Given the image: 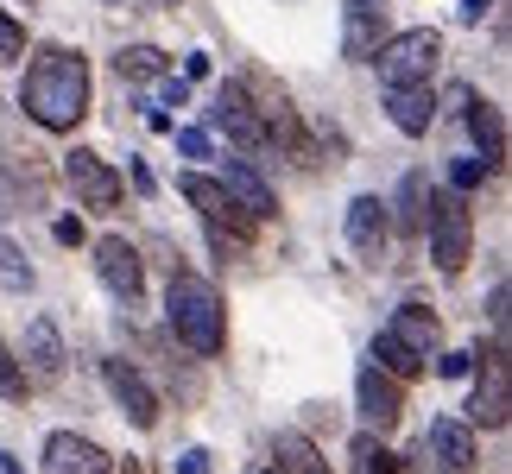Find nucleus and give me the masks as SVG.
<instances>
[{
    "instance_id": "26",
    "label": "nucleus",
    "mask_w": 512,
    "mask_h": 474,
    "mask_svg": "<svg viewBox=\"0 0 512 474\" xmlns=\"http://www.w3.org/2000/svg\"><path fill=\"white\" fill-rule=\"evenodd\" d=\"M26 392H32V380H26V367H19V354L7 348V342H0V399H26Z\"/></svg>"
},
{
    "instance_id": "13",
    "label": "nucleus",
    "mask_w": 512,
    "mask_h": 474,
    "mask_svg": "<svg viewBox=\"0 0 512 474\" xmlns=\"http://www.w3.org/2000/svg\"><path fill=\"white\" fill-rule=\"evenodd\" d=\"M354 405H361L367 430H392L405 418V380H392L386 367H361V380H354Z\"/></svg>"
},
{
    "instance_id": "21",
    "label": "nucleus",
    "mask_w": 512,
    "mask_h": 474,
    "mask_svg": "<svg viewBox=\"0 0 512 474\" xmlns=\"http://www.w3.org/2000/svg\"><path fill=\"white\" fill-rule=\"evenodd\" d=\"M272 474H329V462L317 456V443H310V437L291 430V437L272 443Z\"/></svg>"
},
{
    "instance_id": "29",
    "label": "nucleus",
    "mask_w": 512,
    "mask_h": 474,
    "mask_svg": "<svg viewBox=\"0 0 512 474\" xmlns=\"http://www.w3.org/2000/svg\"><path fill=\"white\" fill-rule=\"evenodd\" d=\"M177 152H184V158H209V133L203 127H184V133H177Z\"/></svg>"
},
{
    "instance_id": "14",
    "label": "nucleus",
    "mask_w": 512,
    "mask_h": 474,
    "mask_svg": "<svg viewBox=\"0 0 512 474\" xmlns=\"http://www.w3.org/2000/svg\"><path fill=\"white\" fill-rule=\"evenodd\" d=\"M386 13H392V0H348L342 7V51L354 57V64H367V57L380 51Z\"/></svg>"
},
{
    "instance_id": "33",
    "label": "nucleus",
    "mask_w": 512,
    "mask_h": 474,
    "mask_svg": "<svg viewBox=\"0 0 512 474\" xmlns=\"http://www.w3.org/2000/svg\"><path fill=\"white\" fill-rule=\"evenodd\" d=\"M437 367H443V380H462V373H468V367H475V354H443V361H437Z\"/></svg>"
},
{
    "instance_id": "6",
    "label": "nucleus",
    "mask_w": 512,
    "mask_h": 474,
    "mask_svg": "<svg viewBox=\"0 0 512 474\" xmlns=\"http://www.w3.org/2000/svg\"><path fill=\"white\" fill-rule=\"evenodd\" d=\"M177 190H184V203L203 215V228H209V234H228V241H241V247L253 241V228H260V222H253L247 209H234V203H228V190L215 184V177L184 171V177H177Z\"/></svg>"
},
{
    "instance_id": "20",
    "label": "nucleus",
    "mask_w": 512,
    "mask_h": 474,
    "mask_svg": "<svg viewBox=\"0 0 512 474\" xmlns=\"http://www.w3.org/2000/svg\"><path fill=\"white\" fill-rule=\"evenodd\" d=\"M462 108H468V133H475V146H481V165L500 171L506 165V114L494 102H481V95H462Z\"/></svg>"
},
{
    "instance_id": "36",
    "label": "nucleus",
    "mask_w": 512,
    "mask_h": 474,
    "mask_svg": "<svg viewBox=\"0 0 512 474\" xmlns=\"http://www.w3.org/2000/svg\"><path fill=\"white\" fill-rule=\"evenodd\" d=\"M146 7H177V0H146Z\"/></svg>"
},
{
    "instance_id": "19",
    "label": "nucleus",
    "mask_w": 512,
    "mask_h": 474,
    "mask_svg": "<svg viewBox=\"0 0 512 474\" xmlns=\"http://www.w3.org/2000/svg\"><path fill=\"white\" fill-rule=\"evenodd\" d=\"M424 456L437 462L443 474H468V468H475V437H468L462 418H437L424 430Z\"/></svg>"
},
{
    "instance_id": "15",
    "label": "nucleus",
    "mask_w": 512,
    "mask_h": 474,
    "mask_svg": "<svg viewBox=\"0 0 512 474\" xmlns=\"http://www.w3.org/2000/svg\"><path fill=\"white\" fill-rule=\"evenodd\" d=\"M64 361H70V354H64V335H57V323H51V316H32V329H26V361H19V367H26V380H32V386H57V380H64Z\"/></svg>"
},
{
    "instance_id": "27",
    "label": "nucleus",
    "mask_w": 512,
    "mask_h": 474,
    "mask_svg": "<svg viewBox=\"0 0 512 474\" xmlns=\"http://www.w3.org/2000/svg\"><path fill=\"white\" fill-rule=\"evenodd\" d=\"M19 57H26V26H19L7 7H0V70L19 64Z\"/></svg>"
},
{
    "instance_id": "28",
    "label": "nucleus",
    "mask_w": 512,
    "mask_h": 474,
    "mask_svg": "<svg viewBox=\"0 0 512 474\" xmlns=\"http://www.w3.org/2000/svg\"><path fill=\"white\" fill-rule=\"evenodd\" d=\"M481 177H487V165H481V158H462V165L449 171V184H456V190H475Z\"/></svg>"
},
{
    "instance_id": "24",
    "label": "nucleus",
    "mask_w": 512,
    "mask_h": 474,
    "mask_svg": "<svg viewBox=\"0 0 512 474\" xmlns=\"http://www.w3.org/2000/svg\"><path fill=\"white\" fill-rule=\"evenodd\" d=\"M354 474H405V468H399V456H392V449L367 430V437H354Z\"/></svg>"
},
{
    "instance_id": "18",
    "label": "nucleus",
    "mask_w": 512,
    "mask_h": 474,
    "mask_svg": "<svg viewBox=\"0 0 512 474\" xmlns=\"http://www.w3.org/2000/svg\"><path fill=\"white\" fill-rule=\"evenodd\" d=\"M386 114H392V127H399L405 140H424L430 121H437V95H430V83H392L386 89Z\"/></svg>"
},
{
    "instance_id": "34",
    "label": "nucleus",
    "mask_w": 512,
    "mask_h": 474,
    "mask_svg": "<svg viewBox=\"0 0 512 474\" xmlns=\"http://www.w3.org/2000/svg\"><path fill=\"white\" fill-rule=\"evenodd\" d=\"M51 234H57V241H64V247H83V222H76V215H64V222H57Z\"/></svg>"
},
{
    "instance_id": "11",
    "label": "nucleus",
    "mask_w": 512,
    "mask_h": 474,
    "mask_svg": "<svg viewBox=\"0 0 512 474\" xmlns=\"http://www.w3.org/2000/svg\"><path fill=\"white\" fill-rule=\"evenodd\" d=\"M348 247L361 253V266H380L392 247V203L380 196H354L348 203Z\"/></svg>"
},
{
    "instance_id": "31",
    "label": "nucleus",
    "mask_w": 512,
    "mask_h": 474,
    "mask_svg": "<svg viewBox=\"0 0 512 474\" xmlns=\"http://www.w3.org/2000/svg\"><path fill=\"white\" fill-rule=\"evenodd\" d=\"M487 13H494V0H462V7H456V19H462V26H481Z\"/></svg>"
},
{
    "instance_id": "25",
    "label": "nucleus",
    "mask_w": 512,
    "mask_h": 474,
    "mask_svg": "<svg viewBox=\"0 0 512 474\" xmlns=\"http://www.w3.org/2000/svg\"><path fill=\"white\" fill-rule=\"evenodd\" d=\"M0 291H32V266L7 234H0Z\"/></svg>"
},
{
    "instance_id": "10",
    "label": "nucleus",
    "mask_w": 512,
    "mask_h": 474,
    "mask_svg": "<svg viewBox=\"0 0 512 474\" xmlns=\"http://www.w3.org/2000/svg\"><path fill=\"white\" fill-rule=\"evenodd\" d=\"M95 272H102V285H108L121 304H140L146 266H140V247H133L127 234H102V241H95Z\"/></svg>"
},
{
    "instance_id": "16",
    "label": "nucleus",
    "mask_w": 512,
    "mask_h": 474,
    "mask_svg": "<svg viewBox=\"0 0 512 474\" xmlns=\"http://www.w3.org/2000/svg\"><path fill=\"white\" fill-rule=\"evenodd\" d=\"M215 184H222V190H228V203H234V209H247L253 222H272V215H279V203H272V184L247 165V158H228Z\"/></svg>"
},
{
    "instance_id": "22",
    "label": "nucleus",
    "mask_w": 512,
    "mask_h": 474,
    "mask_svg": "<svg viewBox=\"0 0 512 474\" xmlns=\"http://www.w3.org/2000/svg\"><path fill=\"white\" fill-rule=\"evenodd\" d=\"M424 215H430V177L424 171H405V184H399V228L405 234H424Z\"/></svg>"
},
{
    "instance_id": "3",
    "label": "nucleus",
    "mask_w": 512,
    "mask_h": 474,
    "mask_svg": "<svg viewBox=\"0 0 512 474\" xmlns=\"http://www.w3.org/2000/svg\"><path fill=\"white\" fill-rule=\"evenodd\" d=\"M437 342H443V323L430 304H399L392 323L373 335V361H380L392 380H418V373L437 361Z\"/></svg>"
},
{
    "instance_id": "30",
    "label": "nucleus",
    "mask_w": 512,
    "mask_h": 474,
    "mask_svg": "<svg viewBox=\"0 0 512 474\" xmlns=\"http://www.w3.org/2000/svg\"><path fill=\"white\" fill-rule=\"evenodd\" d=\"M487 316H494V335L506 342V279H500L494 291H487Z\"/></svg>"
},
{
    "instance_id": "12",
    "label": "nucleus",
    "mask_w": 512,
    "mask_h": 474,
    "mask_svg": "<svg viewBox=\"0 0 512 474\" xmlns=\"http://www.w3.org/2000/svg\"><path fill=\"white\" fill-rule=\"evenodd\" d=\"M102 380H108L114 405L127 411V424H133V430H152V424H159V411H165V405H159V392L146 386V373L133 367V361H102Z\"/></svg>"
},
{
    "instance_id": "1",
    "label": "nucleus",
    "mask_w": 512,
    "mask_h": 474,
    "mask_svg": "<svg viewBox=\"0 0 512 474\" xmlns=\"http://www.w3.org/2000/svg\"><path fill=\"white\" fill-rule=\"evenodd\" d=\"M19 108L45 133H70L89 114V57L70 45H38L26 83H19Z\"/></svg>"
},
{
    "instance_id": "5",
    "label": "nucleus",
    "mask_w": 512,
    "mask_h": 474,
    "mask_svg": "<svg viewBox=\"0 0 512 474\" xmlns=\"http://www.w3.org/2000/svg\"><path fill=\"white\" fill-rule=\"evenodd\" d=\"M367 64H380V83H430L443 64V38L418 26V32H399V38H380V51L367 57Z\"/></svg>"
},
{
    "instance_id": "37",
    "label": "nucleus",
    "mask_w": 512,
    "mask_h": 474,
    "mask_svg": "<svg viewBox=\"0 0 512 474\" xmlns=\"http://www.w3.org/2000/svg\"><path fill=\"white\" fill-rule=\"evenodd\" d=\"M266 474H272V468H266Z\"/></svg>"
},
{
    "instance_id": "17",
    "label": "nucleus",
    "mask_w": 512,
    "mask_h": 474,
    "mask_svg": "<svg viewBox=\"0 0 512 474\" xmlns=\"http://www.w3.org/2000/svg\"><path fill=\"white\" fill-rule=\"evenodd\" d=\"M45 474H114L108 449L76 437V430H57V437L45 443Z\"/></svg>"
},
{
    "instance_id": "4",
    "label": "nucleus",
    "mask_w": 512,
    "mask_h": 474,
    "mask_svg": "<svg viewBox=\"0 0 512 474\" xmlns=\"http://www.w3.org/2000/svg\"><path fill=\"white\" fill-rule=\"evenodd\" d=\"M424 234H430V260L437 272H456L475 260V209H468L462 190H430V215H424Z\"/></svg>"
},
{
    "instance_id": "32",
    "label": "nucleus",
    "mask_w": 512,
    "mask_h": 474,
    "mask_svg": "<svg viewBox=\"0 0 512 474\" xmlns=\"http://www.w3.org/2000/svg\"><path fill=\"white\" fill-rule=\"evenodd\" d=\"M177 474H209V449H184V456H177Z\"/></svg>"
},
{
    "instance_id": "2",
    "label": "nucleus",
    "mask_w": 512,
    "mask_h": 474,
    "mask_svg": "<svg viewBox=\"0 0 512 474\" xmlns=\"http://www.w3.org/2000/svg\"><path fill=\"white\" fill-rule=\"evenodd\" d=\"M165 323H171L177 342H184L190 354H203V361H215V354L228 348V310H222V291H215L203 272H190V266H171V285H165Z\"/></svg>"
},
{
    "instance_id": "8",
    "label": "nucleus",
    "mask_w": 512,
    "mask_h": 474,
    "mask_svg": "<svg viewBox=\"0 0 512 474\" xmlns=\"http://www.w3.org/2000/svg\"><path fill=\"white\" fill-rule=\"evenodd\" d=\"M64 184L76 190V203H83V209H114V203H121V190H127L121 171H114L102 152H83V146L64 152Z\"/></svg>"
},
{
    "instance_id": "35",
    "label": "nucleus",
    "mask_w": 512,
    "mask_h": 474,
    "mask_svg": "<svg viewBox=\"0 0 512 474\" xmlns=\"http://www.w3.org/2000/svg\"><path fill=\"white\" fill-rule=\"evenodd\" d=\"M121 474H146V468H140V462H127V468H121Z\"/></svg>"
},
{
    "instance_id": "7",
    "label": "nucleus",
    "mask_w": 512,
    "mask_h": 474,
    "mask_svg": "<svg viewBox=\"0 0 512 474\" xmlns=\"http://www.w3.org/2000/svg\"><path fill=\"white\" fill-rule=\"evenodd\" d=\"M512 418V367H506V342L494 335L481 354V380H475V399H468V424L481 430H506Z\"/></svg>"
},
{
    "instance_id": "23",
    "label": "nucleus",
    "mask_w": 512,
    "mask_h": 474,
    "mask_svg": "<svg viewBox=\"0 0 512 474\" xmlns=\"http://www.w3.org/2000/svg\"><path fill=\"white\" fill-rule=\"evenodd\" d=\"M114 70H121L127 83H159V76H165V51L159 45H127L121 57H114Z\"/></svg>"
},
{
    "instance_id": "9",
    "label": "nucleus",
    "mask_w": 512,
    "mask_h": 474,
    "mask_svg": "<svg viewBox=\"0 0 512 474\" xmlns=\"http://www.w3.org/2000/svg\"><path fill=\"white\" fill-rule=\"evenodd\" d=\"M209 127H222L241 152H266V121H260V108H253V95L247 83H222V95H215V108H209Z\"/></svg>"
}]
</instances>
